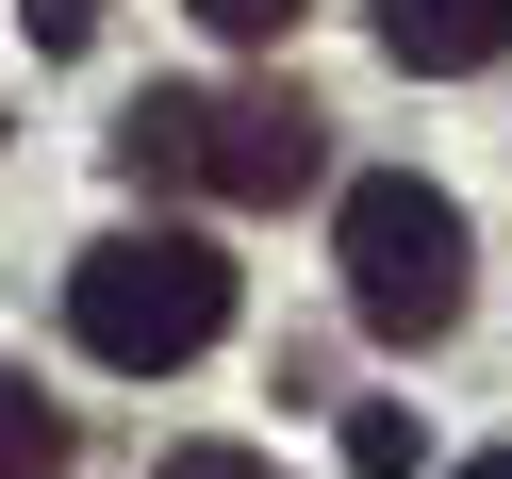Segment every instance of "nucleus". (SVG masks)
I'll use <instances>...</instances> for the list:
<instances>
[{"label":"nucleus","instance_id":"obj_11","mask_svg":"<svg viewBox=\"0 0 512 479\" xmlns=\"http://www.w3.org/2000/svg\"><path fill=\"white\" fill-rule=\"evenodd\" d=\"M463 479H512V446H479V463H463Z\"/></svg>","mask_w":512,"mask_h":479},{"label":"nucleus","instance_id":"obj_3","mask_svg":"<svg viewBox=\"0 0 512 479\" xmlns=\"http://www.w3.org/2000/svg\"><path fill=\"white\" fill-rule=\"evenodd\" d=\"M314 166H331V116H314L298 83H248V100H215L199 199H232V215H281V199H314Z\"/></svg>","mask_w":512,"mask_h":479},{"label":"nucleus","instance_id":"obj_2","mask_svg":"<svg viewBox=\"0 0 512 479\" xmlns=\"http://www.w3.org/2000/svg\"><path fill=\"white\" fill-rule=\"evenodd\" d=\"M331 232H347V314H364L380 347H446L463 331V199H446V182L364 166Z\"/></svg>","mask_w":512,"mask_h":479},{"label":"nucleus","instance_id":"obj_8","mask_svg":"<svg viewBox=\"0 0 512 479\" xmlns=\"http://www.w3.org/2000/svg\"><path fill=\"white\" fill-rule=\"evenodd\" d=\"M298 17H314V0H199V34H232V50H281Z\"/></svg>","mask_w":512,"mask_h":479},{"label":"nucleus","instance_id":"obj_1","mask_svg":"<svg viewBox=\"0 0 512 479\" xmlns=\"http://www.w3.org/2000/svg\"><path fill=\"white\" fill-rule=\"evenodd\" d=\"M67 331H83V364H116V380L199 364V347L232 331V248H215V232H182V215L100 232V248L67 265Z\"/></svg>","mask_w":512,"mask_h":479},{"label":"nucleus","instance_id":"obj_7","mask_svg":"<svg viewBox=\"0 0 512 479\" xmlns=\"http://www.w3.org/2000/svg\"><path fill=\"white\" fill-rule=\"evenodd\" d=\"M413 446H430V430H413L397 397H364V413H347V479H413Z\"/></svg>","mask_w":512,"mask_h":479},{"label":"nucleus","instance_id":"obj_5","mask_svg":"<svg viewBox=\"0 0 512 479\" xmlns=\"http://www.w3.org/2000/svg\"><path fill=\"white\" fill-rule=\"evenodd\" d=\"M199 149H215V100H199V83H149V100L116 116V182H199Z\"/></svg>","mask_w":512,"mask_h":479},{"label":"nucleus","instance_id":"obj_6","mask_svg":"<svg viewBox=\"0 0 512 479\" xmlns=\"http://www.w3.org/2000/svg\"><path fill=\"white\" fill-rule=\"evenodd\" d=\"M0 479H67V413H50L17 364H0Z\"/></svg>","mask_w":512,"mask_h":479},{"label":"nucleus","instance_id":"obj_4","mask_svg":"<svg viewBox=\"0 0 512 479\" xmlns=\"http://www.w3.org/2000/svg\"><path fill=\"white\" fill-rule=\"evenodd\" d=\"M380 50H397L413 83H463L512 50V0H380Z\"/></svg>","mask_w":512,"mask_h":479},{"label":"nucleus","instance_id":"obj_9","mask_svg":"<svg viewBox=\"0 0 512 479\" xmlns=\"http://www.w3.org/2000/svg\"><path fill=\"white\" fill-rule=\"evenodd\" d=\"M34 17V50H100V0H17Z\"/></svg>","mask_w":512,"mask_h":479},{"label":"nucleus","instance_id":"obj_10","mask_svg":"<svg viewBox=\"0 0 512 479\" xmlns=\"http://www.w3.org/2000/svg\"><path fill=\"white\" fill-rule=\"evenodd\" d=\"M166 479H281L265 446H166Z\"/></svg>","mask_w":512,"mask_h":479}]
</instances>
